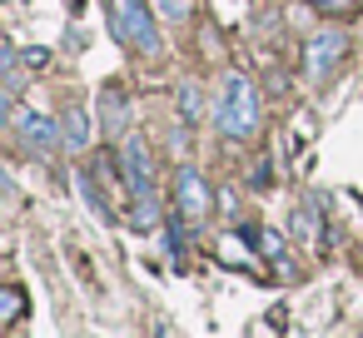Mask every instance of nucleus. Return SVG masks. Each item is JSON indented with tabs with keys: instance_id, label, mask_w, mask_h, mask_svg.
<instances>
[{
	"instance_id": "obj_1",
	"label": "nucleus",
	"mask_w": 363,
	"mask_h": 338,
	"mask_svg": "<svg viewBox=\"0 0 363 338\" xmlns=\"http://www.w3.org/2000/svg\"><path fill=\"white\" fill-rule=\"evenodd\" d=\"M214 125H219L224 140L254 135V125H259V90H254L249 75L234 70V75L219 80V95H214Z\"/></svg>"
},
{
	"instance_id": "obj_2",
	"label": "nucleus",
	"mask_w": 363,
	"mask_h": 338,
	"mask_svg": "<svg viewBox=\"0 0 363 338\" xmlns=\"http://www.w3.org/2000/svg\"><path fill=\"white\" fill-rule=\"evenodd\" d=\"M110 26H115V40H125L130 50L160 55V30L140 0H110Z\"/></svg>"
},
{
	"instance_id": "obj_3",
	"label": "nucleus",
	"mask_w": 363,
	"mask_h": 338,
	"mask_svg": "<svg viewBox=\"0 0 363 338\" xmlns=\"http://www.w3.org/2000/svg\"><path fill=\"white\" fill-rule=\"evenodd\" d=\"M120 164H125L130 194L140 199V209H145V219H150V204H155V154H150V145L130 135V140H125V154H120Z\"/></svg>"
},
{
	"instance_id": "obj_4",
	"label": "nucleus",
	"mask_w": 363,
	"mask_h": 338,
	"mask_svg": "<svg viewBox=\"0 0 363 338\" xmlns=\"http://www.w3.org/2000/svg\"><path fill=\"white\" fill-rule=\"evenodd\" d=\"M343 55H348V35L343 30H318L308 40V50H303V75L308 80H328Z\"/></svg>"
},
{
	"instance_id": "obj_5",
	"label": "nucleus",
	"mask_w": 363,
	"mask_h": 338,
	"mask_svg": "<svg viewBox=\"0 0 363 338\" xmlns=\"http://www.w3.org/2000/svg\"><path fill=\"white\" fill-rule=\"evenodd\" d=\"M11 125H16V135H21L30 150H40V154H50L55 145H65V135H55V120H50V115H35V110H11Z\"/></svg>"
},
{
	"instance_id": "obj_6",
	"label": "nucleus",
	"mask_w": 363,
	"mask_h": 338,
	"mask_svg": "<svg viewBox=\"0 0 363 338\" xmlns=\"http://www.w3.org/2000/svg\"><path fill=\"white\" fill-rule=\"evenodd\" d=\"M209 204H214V199H209V184H204L194 169H179V214H184L189 224H199V219L209 214Z\"/></svg>"
},
{
	"instance_id": "obj_7",
	"label": "nucleus",
	"mask_w": 363,
	"mask_h": 338,
	"mask_svg": "<svg viewBox=\"0 0 363 338\" xmlns=\"http://www.w3.org/2000/svg\"><path fill=\"white\" fill-rule=\"evenodd\" d=\"M100 110H105V135L120 140V130L130 125V100L120 95V85H105L100 90Z\"/></svg>"
},
{
	"instance_id": "obj_8",
	"label": "nucleus",
	"mask_w": 363,
	"mask_h": 338,
	"mask_svg": "<svg viewBox=\"0 0 363 338\" xmlns=\"http://www.w3.org/2000/svg\"><path fill=\"white\" fill-rule=\"evenodd\" d=\"M85 140H90V120H85V110H70V120H65V150L80 154Z\"/></svg>"
},
{
	"instance_id": "obj_9",
	"label": "nucleus",
	"mask_w": 363,
	"mask_h": 338,
	"mask_svg": "<svg viewBox=\"0 0 363 338\" xmlns=\"http://www.w3.org/2000/svg\"><path fill=\"white\" fill-rule=\"evenodd\" d=\"M179 105H184V120L194 125V120H199V90H194V85H184V90H179Z\"/></svg>"
},
{
	"instance_id": "obj_10",
	"label": "nucleus",
	"mask_w": 363,
	"mask_h": 338,
	"mask_svg": "<svg viewBox=\"0 0 363 338\" xmlns=\"http://www.w3.org/2000/svg\"><path fill=\"white\" fill-rule=\"evenodd\" d=\"M155 6H160L164 21H184L189 16V0H155Z\"/></svg>"
},
{
	"instance_id": "obj_11",
	"label": "nucleus",
	"mask_w": 363,
	"mask_h": 338,
	"mask_svg": "<svg viewBox=\"0 0 363 338\" xmlns=\"http://www.w3.org/2000/svg\"><path fill=\"white\" fill-rule=\"evenodd\" d=\"M21 303H26V298H21V288H6V298H0V308H6V318H16V313H21Z\"/></svg>"
},
{
	"instance_id": "obj_12",
	"label": "nucleus",
	"mask_w": 363,
	"mask_h": 338,
	"mask_svg": "<svg viewBox=\"0 0 363 338\" xmlns=\"http://www.w3.org/2000/svg\"><path fill=\"white\" fill-rule=\"evenodd\" d=\"M294 229H298V239H313V219L308 214H294Z\"/></svg>"
},
{
	"instance_id": "obj_13",
	"label": "nucleus",
	"mask_w": 363,
	"mask_h": 338,
	"mask_svg": "<svg viewBox=\"0 0 363 338\" xmlns=\"http://www.w3.org/2000/svg\"><path fill=\"white\" fill-rule=\"evenodd\" d=\"M358 259H363V249H358Z\"/></svg>"
}]
</instances>
